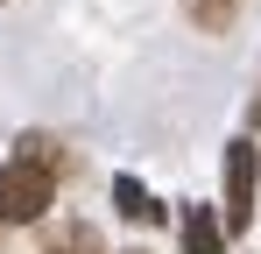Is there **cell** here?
Instances as JSON below:
<instances>
[{
  "label": "cell",
  "mask_w": 261,
  "mask_h": 254,
  "mask_svg": "<svg viewBox=\"0 0 261 254\" xmlns=\"http://www.w3.org/2000/svg\"><path fill=\"white\" fill-rule=\"evenodd\" d=\"M254 176H261V148L240 134V141H226V233H247L254 226Z\"/></svg>",
  "instance_id": "cell-1"
},
{
  "label": "cell",
  "mask_w": 261,
  "mask_h": 254,
  "mask_svg": "<svg viewBox=\"0 0 261 254\" xmlns=\"http://www.w3.org/2000/svg\"><path fill=\"white\" fill-rule=\"evenodd\" d=\"M49 198H57L49 176H36L21 163H0V226H36L49 212Z\"/></svg>",
  "instance_id": "cell-2"
},
{
  "label": "cell",
  "mask_w": 261,
  "mask_h": 254,
  "mask_svg": "<svg viewBox=\"0 0 261 254\" xmlns=\"http://www.w3.org/2000/svg\"><path fill=\"white\" fill-rule=\"evenodd\" d=\"M14 163H21V169H36V176H49V184H57V176L71 169V148H64L57 134H43V127H29V134L14 141Z\"/></svg>",
  "instance_id": "cell-3"
},
{
  "label": "cell",
  "mask_w": 261,
  "mask_h": 254,
  "mask_svg": "<svg viewBox=\"0 0 261 254\" xmlns=\"http://www.w3.org/2000/svg\"><path fill=\"white\" fill-rule=\"evenodd\" d=\"M184 254H226V226H219V205H184Z\"/></svg>",
  "instance_id": "cell-4"
},
{
  "label": "cell",
  "mask_w": 261,
  "mask_h": 254,
  "mask_svg": "<svg viewBox=\"0 0 261 254\" xmlns=\"http://www.w3.org/2000/svg\"><path fill=\"white\" fill-rule=\"evenodd\" d=\"M43 254H106V240H99L92 226H78V219H71V226H57V233H49Z\"/></svg>",
  "instance_id": "cell-5"
},
{
  "label": "cell",
  "mask_w": 261,
  "mask_h": 254,
  "mask_svg": "<svg viewBox=\"0 0 261 254\" xmlns=\"http://www.w3.org/2000/svg\"><path fill=\"white\" fill-rule=\"evenodd\" d=\"M184 7H191V21H198V29H219V36H226V29H233V14H240V0H184Z\"/></svg>",
  "instance_id": "cell-6"
},
{
  "label": "cell",
  "mask_w": 261,
  "mask_h": 254,
  "mask_svg": "<svg viewBox=\"0 0 261 254\" xmlns=\"http://www.w3.org/2000/svg\"><path fill=\"white\" fill-rule=\"evenodd\" d=\"M113 198H120V212H127V219H163V205H148V191H141L134 176H120V184H113Z\"/></svg>",
  "instance_id": "cell-7"
},
{
  "label": "cell",
  "mask_w": 261,
  "mask_h": 254,
  "mask_svg": "<svg viewBox=\"0 0 261 254\" xmlns=\"http://www.w3.org/2000/svg\"><path fill=\"white\" fill-rule=\"evenodd\" d=\"M127 254H148V247H127Z\"/></svg>",
  "instance_id": "cell-8"
}]
</instances>
